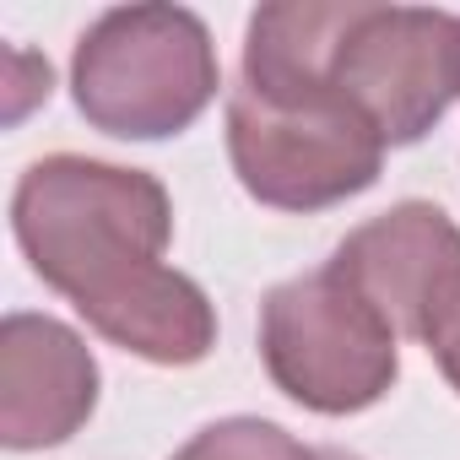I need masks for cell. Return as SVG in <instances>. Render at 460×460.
Masks as SVG:
<instances>
[{"label": "cell", "instance_id": "1", "mask_svg": "<svg viewBox=\"0 0 460 460\" xmlns=\"http://www.w3.org/2000/svg\"><path fill=\"white\" fill-rule=\"evenodd\" d=\"M12 234L39 282L114 347L190 368L217 347V309L179 266H168L173 200L146 168L82 152L39 157L12 195Z\"/></svg>", "mask_w": 460, "mask_h": 460}, {"label": "cell", "instance_id": "2", "mask_svg": "<svg viewBox=\"0 0 460 460\" xmlns=\"http://www.w3.org/2000/svg\"><path fill=\"white\" fill-rule=\"evenodd\" d=\"M217 87V44L184 6H114L82 33L71 60L82 119L119 141H168L190 130Z\"/></svg>", "mask_w": 460, "mask_h": 460}, {"label": "cell", "instance_id": "3", "mask_svg": "<svg viewBox=\"0 0 460 460\" xmlns=\"http://www.w3.org/2000/svg\"><path fill=\"white\" fill-rule=\"evenodd\" d=\"M401 331L325 261L261 304V363L271 385L320 417H352L390 395Z\"/></svg>", "mask_w": 460, "mask_h": 460}, {"label": "cell", "instance_id": "4", "mask_svg": "<svg viewBox=\"0 0 460 460\" xmlns=\"http://www.w3.org/2000/svg\"><path fill=\"white\" fill-rule=\"evenodd\" d=\"M227 157L261 206L325 211L379 179L385 141L336 93L282 103L239 82L227 93Z\"/></svg>", "mask_w": 460, "mask_h": 460}, {"label": "cell", "instance_id": "5", "mask_svg": "<svg viewBox=\"0 0 460 460\" xmlns=\"http://www.w3.org/2000/svg\"><path fill=\"white\" fill-rule=\"evenodd\" d=\"M331 87L379 130L385 146L422 141L460 98V17L368 0L336 49Z\"/></svg>", "mask_w": 460, "mask_h": 460}, {"label": "cell", "instance_id": "6", "mask_svg": "<svg viewBox=\"0 0 460 460\" xmlns=\"http://www.w3.org/2000/svg\"><path fill=\"white\" fill-rule=\"evenodd\" d=\"M98 406V358L55 314H6L0 325V444L49 449L87 428Z\"/></svg>", "mask_w": 460, "mask_h": 460}, {"label": "cell", "instance_id": "7", "mask_svg": "<svg viewBox=\"0 0 460 460\" xmlns=\"http://www.w3.org/2000/svg\"><path fill=\"white\" fill-rule=\"evenodd\" d=\"M331 266L401 331L417 336L422 309L433 293L460 271V227L449 211L428 200H401L363 222L358 234H347L331 255Z\"/></svg>", "mask_w": 460, "mask_h": 460}, {"label": "cell", "instance_id": "8", "mask_svg": "<svg viewBox=\"0 0 460 460\" xmlns=\"http://www.w3.org/2000/svg\"><path fill=\"white\" fill-rule=\"evenodd\" d=\"M368 0H277L244 28V87L261 98H331V71L347 28Z\"/></svg>", "mask_w": 460, "mask_h": 460}, {"label": "cell", "instance_id": "9", "mask_svg": "<svg viewBox=\"0 0 460 460\" xmlns=\"http://www.w3.org/2000/svg\"><path fill=\"white\" fill-rule=\"evenodd\" d=\"M173 460H320V449L298 444L288 428L266 417H222L200 428Z\"/></svg>", "mask_w": 460, "mask_h": 460}, {"label": "cell", "instance_id": "10", "mask_svg": "<svg viewBox=\"0 0 460 460\" xmlns=\"http://www.w3.org/2000/svg\"><path fill=\"white\" fill-rule=\"evenodd\" d=\"M411 341H422L428 347V358L438 363V374L449 379V390L460 395V271L433 293V304L422 309V320H417V336Z\"/></svg>", "mask_w": 460, "mask_h": 460}, {"label": "cell", "instance_id": "11", "mask_svg": "<svg viewBox=\"0 0 460 460\" xmlns=\"http://www.w3.org/2000/svg\"><path fill=\"white\" fill-rule=\"evenodd\" d=\"M320 460H358V455H347V449H320Z\"/></svg>", "mask_w": 460, "mask_h": 460}]
</instances>
